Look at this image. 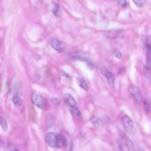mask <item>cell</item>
Here are the masks:
<instances>
[{
	"instance_id": "obj_16",
	"label": "cell",
	"mask_w": 151,
	"mask_h": 151,
	"mask_svg": "<svg viewBox=\"0 0 151 151\" xmlns=\"http://www.w3.org/2000/svg\"><path fill=\"white\" fill-rule=\"evenodd\" d=\"M12 102L16 106H21L23 105V100L19 96H15L12 98Z\"/></svg>"
},
{
	"instance_id": "obj_19",
	"label": "cell",
	"mask_w": 151,
	"mask_h": 151,
	"mask_svg": "<svg viewBox=\"0 0 151 151\" xmlns=\"http://www.w3.org/2000/svg\"><path fill=\"white\" fill-rule=\"evenodd\" d=\"M54 122V116L51 114H48L47 116V123L48 126H52V125H53Z\"/></svg>"
},
{
	"instance_id": "obj_10",
	"label": "cell",
	"mask_w": 151,
	"mask_h": 151,
	"mask_svg": "<svg viewBox=\"0 0 151 151\" xmlns=\"http://www.w3.org/2000/svg\"><path fill=\"white\" fill-rule=\"evenodd\" d=\"M77 84L79 87H80L81 89H84L85 90H88V86L86 83V81L85 79L83 77H77L76 79Z\"/></svg>"
},
{
	"instance_id": "obj_20",
	"label": "cell",
	"mask_w": 151,
	"mask_h": 151,
	"mask_svg": "<svg viewBox=\"0 0 151 151\" xmlns=\"http://www.w3.org/2000/svg\"><path fill=\"white\" fill-rule=\"evenodd\" d=\"M90 122L93 125L96 126H100L102 125V121L96 117H92V119H90Z\"/></svg>"
},
{
	"instance_id": "obj_24",
	"label": "cell",
	"mask_w": 151,
	"mask_h": 151,
	"mask_svg": "<svg viewBox=\"0 0 151 151\" xmlns=\"http://www.w3.org/2000/svg\"><path fill=\"white\" fill-rule=\"evenodd\" d=\"M9 149H10V151H20V150L18 149V148L13 144H10Z\"/></svg>"
},
{
	"instance_id": "obj_15",
	"label": "cell",
	"mask_w": 151,
	"mask_h": 151,
	"mask_svg": "<svg viewBox=\"0 0 151 151\" xmlns=\"http://www.w3.org/2000/svg\"><path fill=\"white\" fill-rule=\"evenodd\" d=\"M143 73L145 77L148 79V80L151 82V67L148 66L144 67L143 68Z\"/></svg>"
},
{
	"instance_id": "obj_28",
	"label": "cell",
	"mask_w": 151,
	"mask_h": 151,
	"mask_svg": "<svg viewBox=\"0 0 151 151\" xmlns=\"http://www.w3.org/2000/svg\"><path fill=\"white\" fill-rule=\"evenodd\" d=\"M4 142L0 139V148H2V147H4Z\"/></svg>"
},
{
	"instance_id": "obj_17",
	"label": "cell",
	"mask_w": 151,
	"mask_h": 151,
	"mask_svg": "<svg viewBox=\"0 0 151 151\" xmlns=\"http://www.w3.org/2000/svg\"><path fill=\"white\" fill-rule=\"evenodd\" d=\"M0 125H1L3 129L6 130L8 129V123L6 121V119L4 117L0 116Z\"/></svg>"
},
{
	"instance_id": "obj_2",
	"label": "cell",
	"mask_w": 151,
	"mask_h": 151,
	"mask_svg": "<svg viewBox=\"0 0 151 151\" xmlns=\"http://www.w3.org/2000/svg\"><path fill=\"white\" fill-rule=\"evenodd\" d=\"M99 69L102 73V74L104 75V76L107 79L110 86L111 88L114 87L115 75L102 64H100L99 66Z\"/></svg>"
},
{
	"instance_id": "obj_3",
	"label": "cell",
	"mask_w": 151,
	"mask_h": 151,
	"mask_svg": "<svg viewBox=\"0 0 151 151\" xmlns=\"http://www.w3.org/2000/svg\"><path fill=\"white\" fill-rule=\"evenodd\" d=\"M49 44L51 47L59 52H63L66 48L65 44L56 38H51L49 40Z\"/></svg>"
},
{
	"instance_id": "obj_13",
	"label": "cell",
	"mask_w": 151,
	"mask_h": 151,
	"mask_svg": "<svg viewBox=\"0 0 151 151\" xmlns=\"http://www.w3.org/2000/svg\"><path fill=\"white\" fill-rule=\"evenodd\" d=\"M52 12L53 13L54 15H56L57 17H59L61 15V11L60 8V6L58 4L53 3H52Z\"/></svg>"
},
{
	"instance_id": "obj_21",
	"label": "cell",
	"mask_w": 151,
	"mask_h": 151,
	"mask_svg": "<svg viewBox=\"0 0 151 151\" xmlns=\"http://www.w3.org/2000/svg\"><path fill=\"white\" fill-rule=\"evenodd\" d=\"M132 1L137 6L140 8L143 7L145 4V0H132Z\"/></svg>"
},
{
	"instance_id": "obj_18",
	"label": "cell",
	"mask_w": 151,
	"mask_h": 151,
	"mask_svg": "<svg viewBox=\"0 0 151 151\" xmlns=\"http://www.w3.org/2000/svg\"><path fill=\"white\" fill-rule=\"evenodd\" d=\"M71 113H72V116L74 117V118H76V119L79 118L81 116V113L77 108H72Z\"/></svg>"
},
{
	"instance_id": "obj_8",
	"label": "cell",
	"mask_w": 151,
	"mask_h": 151,
	"mask_svg": "<svg viewBox=\"0 0 151 151\" xmlns=\"http://www.w3.org/2000/svg\"><path fill=\"white\" fill-rule=\"evenodd\" d=\"M67 143H68V141L66 138L60 134V135H57V148H63L67 146Z\"/></svg>"
},
{
	"instance_id": "obj_29",
	"label": "cell",
	"mask_w": 151,
	"mask_h": 151,
	"mask_svg": "<svg viewBox=\"0 0 151 151\" xmlns=\"http://www.w3.org/2000/svg\"><path fill=\"white\" fill-rule=\"evenodd\" d=\"M141 151H145V150H143V149H142V150H141Z\"/></svg>"
},
{
	"instance_id": "obj_26",
	"label": "cell",
	"mask_w": 151,
	"mask_h": 151,
	"mask_svg": "<svg viewBox=\"0 0 151 151\" xmlns=\"http://www.w3.org/2000/svg\"><path fill=\"white\" fill-rule=\"evenodd\" d=\"M52 102L54 105H58L60 103L59 100H58L57 99H56V98H52Z\"/></svg>"
},
{
	"instance_id": "obj_1",
	"label": "cell",
	"mask_w": 151,
	"mask_h": 151,
	"mask_svg": "<svg viewBox=\"0 0 151 151\" xmlns=\"http://www.w3.org/2000/svg\"><path fill=\"white\" fill-rule=\"evenodd\" d=\"M31 100L32 103L40 109H44L46 107V100L43 96L40 94H39L36 93H32Z\"/></svg>"
},
{
	"instance_id": "obj_31",
	"label": "cell",
	"mask_w": 151,
	"mask_h": 151,
	"mask_svg": "<svg viewBox=\"0 0 151 151\" xmlns=\"http://www.w3.org/2000/svg\"><path fill=\"white\" fill-rule=\"evenodd\" d=\"M0 76H1V74H0Z\"/></svg>"
},
{
	"instance_id": "obj_6",
	"label": "cell",
	"mask_w": 151,
	"mask_h": 151,
	"mask_svg": "<svg viewBox=\"0 0 151 151\" xmlns=\"http://www.w3.org/2000/svg\"><path fill=\"white\" fill-rule=\"evenodd\" d=\"M122 124L125 130L128 132H132L134 128V123L132 120L128 116H124L121 119Z\"/></svg>"
},
{
	"instance_id": "obj_9",
	"label": "cell",
	"mask_w": 151,
	"mask_h": 151,
	"mask_svg": "<svg viewBox=\"0 0 151 151\" xmlns=\"http://www.w3.org/2000/svg\"><path fill=\"white\" fill-rule=\"evenodd\" d=\"M72 59L74 60H79V61H86V63L90 61L89 57L86 56V54H74Z\"/></svg>"
},
{
	"instance_id": "obj_7",
	"label": "cell",
	"mask_w": 151,
	"mask_h": 151,
	"mask_svg": "<svg viewBox=\"0 0 151 151\" xmlns=\"http://www.w3.org/2000/svg\"><path fill=\"white\" fill-rule=\"evenodd\" d=\"M63 98L65 102L69 106H70L72 108H76L77 106L76 101L75 100V99L71 96V94L69 93H66L64 95Z\"/></svg>"
},
{
	"instance_id": "obj_14",
	"label": "cell",
	"mask_w": 151,
	"mask_h": 151,
	"mask_svg": "<svg viewBox=\"0 0 151 151\" xmlns=\"http://www.w3.org/2000/svg\"><path fill=\"white\" fill-rule=\"evenodd\" d=\"M146 62L149 64L151 62V44L146 43Z\"/></svg>"
},
{
	"instance_id": "obj_22",
	"label": "cell",
	"mask_w": 151,
	"mask_h": 151,
	"mask_svg": "<svg viewBox=\"0 0 151 151\" xmlns=\"http://www.w3.org/2000/svg\"><path fill=\"white\" fill-rule=\"evenodd\" d=\"M143 107H144V109L145 110V112L149 113L150 110V103H149V102L148 100H145L143 102Z\"/></svg>"
},
{
	"instance_id": "obj_25",
	"label": "cell",
	"mask_w": 151,
	"mask_h": 151,
	"mask_svg": "<svg viewBox=\"0 0 151 151\" xmlns=\"http://www.w3.org/2000/svg\"><path fill=\"white\" fill-rule=\"evenodd\" d=\"M114 56H116V57H117V59H121L122 57V54L119 51V50H116L114 52Z\"/></svg>"
},
{
	"instance_id": "obj_12",
	"label": "cell",
	"mask_w": 151,
	"mask_h": 151,
	"mask_svg": "<svg viewBox=\"0 0 151 151\" xmlns=\"http://www.w3.org/2000/svg\"><path fill=\"white\" fill-rule=\"evenodd\" d=\"M109 36L111 37L112 38H122L125 36V34L123 31H119V30H117V31H113L110 32V33L109 34Z\"/></svg>"
},
{
	"instance_id": "obj_11",
	"label": "cell",
	"mask_w": 151,
	"mask_h": 151,
	"mask_svg": "<svg viewBox=\"0 0 151 151\" xmlns=\"http://www.w3.org/2000/svg\"><path fill=\"white\" fill-rule=\"evenodd\" d=\"M123 140L124 143L126 145V146H127V148L128 149V151H135V148H134L132 142L128 137H126V136H124L123 137Z\"/></svg>"
},
{
	"instance_id": "obj_5",
	"label": "cell",
	"mask_w": 151,
	"mask_h": 151,
	"mask_svg": "<svg viewBox=\"0 0 151 151\" xmlns=\"http://www.w3.org/2000/svg\"><path fill=\"white\" fill-rule=\"evenodd\" d=\"M46 142L48 146L51 148H56L57 147V136L53 132H50L46 135Z\"/></svg>"
},
{
	"instance_id": "obj_27",
	"label": "cell",
	"mask_w": 151,
	"mask_h": 151,
	"mask_svg": "<svg viewBox=\"0 0 151 151\" xmlns=\"http://www.w3.org/2000/svg\"><path fill=\"white\" fill-rule=\"evenodd\" d=\"M117 146H118V149H117V151H123V148L122 146V144L120 142H117Z\"/></svg>"
},
{
	"instance_id": "obj_30",
	"label": "cell",
	"mask_w": 151,
	"mask_h": 151,
	"mask_svg": "<svg viewBox=\"0 0 151 151\" xmlns=\"http://www.w3.org/2000/svg\"><path fill=\"white\" fill-rule=\"evenodd\" d=\"M38 1H40V0H38Z\"/></svg>"
},
{
	"instance_id": "obj_23",
	"label": "cell",
	"mask_w": 151,
	"mask_h": 151,
	"mask_svg": "<svg viewBox=\"0 0 151 151\" xmlns=\"http://www.w3.org/2000/svg\"><path fill=\"white\" fill-rule=\"evenodd\" d=\"M117 2L123 8H125L128 6V2L126 0H117Z\"/></svg>"
},
{
	"instance_id": "obj_4",
	"label": "cell",
	"mask_w": 151,
	"mask_h": 151,
	"mask_svg": "<svg viewBox=\"0 0 151 151\" xmlns=\"http://www.w3.org/2000/svg\"><path fill=\"white\" fill-rule=\"evenodd\" d=\"M129 92L137 102L140 103L142 100V93L141 90L137 86L131 85L129 87Z\"/></svg>"
}]
</instances>
